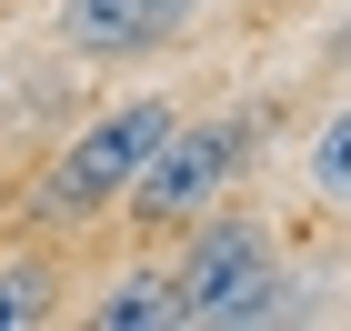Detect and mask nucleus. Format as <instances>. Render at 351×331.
Instances as JSON below:
<instances>
[{"label":"nucleus","mask_w":351,"mask_h":331,"mask_svg":"<svg viewBox=\"0 0 351 331\" xmlns=\"http://www.w3.org/2000/svg\"><path fill=\"white\" fill-rule=\"evenodd\" d=\"M161 140H171V110H161V101H131V110H110V121H90V131L71 140L51 171H40L30 211H40V221H81V211L131 201V171L151 161Z\"/></svg>","instance_id":"obj_1"},{"label":"nucleus","mask_w":351,"mask_h":331,"mask_svg":"<svg viewBox=\"0 0 351 331\" xmlns=\"http://www.w3.org/2000/svg\"><path fill=\"white\" fill-rule=\"evenodd\" d=\"M281 302V271H271V241L251 221H211L181 261V311L201 331H231V321H271Z\"/></svg>","instance_id":"obj_2"},{"label":"nucleus","mask_w":351,"mask_h":331,"mask_svg":"<svg viewBox=\"0 0 351 331\" xmlns=\"http://www.w3.org/2000/svg\"><path fill=\"white\" fill-rule=\"evenodd\" d=\"M251 161V131L241 121H171V140L131 171V211L141 221H191L211 211V191Z\"/></svg>","instance_id":"obj_3"},{"label":"nucleus","mask_w":351,"mask_h":331,"mask_svg":"<svg viewBox=\"0 0 351 331\" xmlns=\"http://www.w3.org/2000/svg\"><path fill=\"white\" fill-rule=\"evenodd\" d=\"M191 10L201 0H60V40L81 60H131V51H161Z\"/></svg>","instance_id":"obj_4"},{"label":"nucleus","mask_w":351,"mask_h":331,"mask_svg":"<svg viewBox=\"0 0 351 331\" xmlns=\"http://www.w3.org/2000/svg\"><path fill=\"white\" fill-rule=\"evenodd\" d=\"M90 321H101V331H181L191 321V311H181V271H131Z\"/></svg>","instance_id":"obj_5"},{"label":"nucleus","mask_w":351,"mask_h":331,"mask_svg":"<svg viewBox=\"0 0 351 331\" xmlns=\"http://www.w3.org/2000/svg\"><path fill=\"white\" fill-rule=\"evenodd\" d=\"M311 191L351 211V110H331L322 131H311Z\"/></svg>","instance_id":"obj_6"},{"label":"nucleus","mask_w":351,"mask_h":331,"mask_svg":"<svg viewBox=\"0 0 351 331\" xmlns=\"http://www.w3.org/2000/svg\"><path fill=\"white\" fill-rule=\"evenodd\" d=\"M40 302H51V271H30V261H10V271H0V331L40 321Z\"/></svg>","instance_id":"obj_7"}]
</instances>
